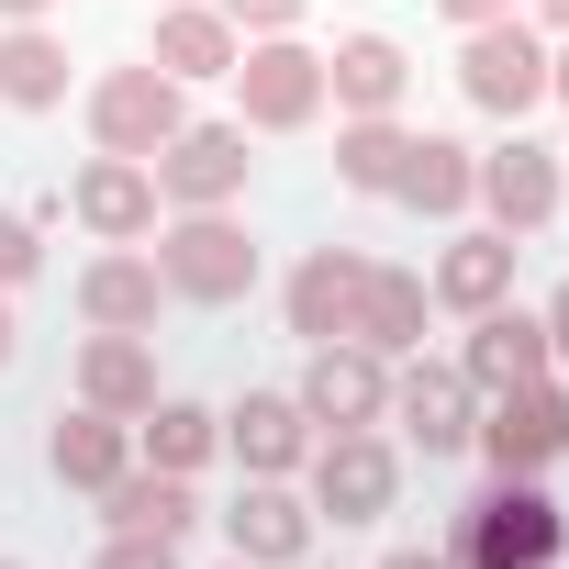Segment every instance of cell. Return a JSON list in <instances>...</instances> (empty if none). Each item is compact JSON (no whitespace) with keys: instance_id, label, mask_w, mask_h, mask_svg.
Here are the masks:
<instances>
[{"instance_id":"6da1fadb","label":"cell","mask_w":569,"mask_h":569,"mask_svg":"<svg viewBox=\"0 0 569 569\" xmlns=\"http://www.w3.org/2000/svg\"><path fill=\"white\" fill-rule=\"evenodd\" d=\"M558 547H569V513L547 502V480H491L480 502H458L447 569H558Z\"/></svg>"},{"instance_id":"7a4b0ae2","label":"cell","mask_w":569,"mask_h":569,"mask_svg":"<svg viewBox=\"0 0 569 569\" xmlns=\"http://www.w3.org/2000/svg\"><path fill=\"white\" fill-rule=\"evenodd\" d=\"M146 257H157V279H168V302H201V313H223V302L257 291V234H246L234 212H168Z\"/></svg>"},{"instance_id":"3957f363","label":"cell","mask_w":569,"mask_h":569,"mask_svg":"<svg viewBox=\"0 0 569 569\" xmlns=\"http://www.w3.org/2000/svg\"><path fill=\"white\" fill-rule=\"evenodd\" d=\"M302 502H313V525H391V502H402V458H391V436H380V425H358V436H313V458H302Z\"/></svg>"},{"instance_id":"277c9868","label":"cell","mask_w":569,"mask_h":569,"mask_svg":"<svg viewBox=\"0 0 569 569\" xmlns=\"http://www.w3.org/2000/svg\"><path fill=\"white\" fill-rule=\"evenodd\" d=\"M458 101L491 112V123H525V112L547 101V34H536L525 12L469 23V34H458Z\"/></svg>"},{"instance_id":"5b68a950","label":"cell","mask_w":569,"mask_h":569,"mask_svg":"<svg viewBox=\"0 0 569 569\" xmlns=\"http://www.w3.org/2000/svg\"><path fill=\"white\" fill-rule=\"evenodd\" d=\"M313 112H325V46L246 34V57H234V123L246 134H302Z\"/></svg>"},{"instance_id":"8992f818","label":"cell","mask_w":569,"mask_h":569,"mask_svg":"<svg viewBox=\"0 0 569 569\" xmlns=\"http://www.w3.org/2000/svg\"><path fill=\"white\" fill-rule=\"evenodd\" d=\"M469 447L491 458V480H547V469L569 458V380L547 369V380H525V391H491Z\"/></svg>"},{"instance_id":"52a82bcc","label":"cell","mask_w":569,"mask_h":569,"mask_svg":"<svg viewBox=\"0 0 569 569\" xmlns=\"http://www.w3.org/2000/svg\"><path fill=\"white\" fill-rule=\"evenodd\" d=\"M79 112H90V146H101V157H157V146L190 123V90H179L168 68L134 57V68H101Z\"/></svg>"},{"instance_id":"ba28073f","label":"cell","mask_w":569,"mask_h":569,"mask_svg":"<svg viewBox=\"0 0 569 569\" xmlns=\"http://www.w3.org/2000/svg\"><path fill=\"white\" fill-rule=\"evenodd\" d=\"M146 168H157V201L168 212H234L257 157H246V123H179Z\"/></svg>"},{"instance_id":"9c48e42d","label":"cell","mask_w":569,"mask_h":569,"mask_svg":"<svg viewBox=\"0 0 569 569\" xmlns=\"http://www.w3.org/2000/svg\"><path fill=\"white\" fill-rule=\"evenodd\" d=\"M291 402L313 413V436H358V425H391V358H369L358 336H336V347H313V358H302Z\"/></svg>"},{"instance_id":"30bf717a","label":"cell","mask_w":569,"mask_h":569,"mask_svg":"<svg viewBox=\"0 0 569 569\" xmlns=\"http://www.w3.org/2000/svg\"><path fill=\"white\" fill-rule=\"evenodd\" d=\"M391 425L425 447V458H469V436H480V391L458 380V358H391Z\"/></svg>"},{"instance_id":"8fae6325","label":"cell","mask_w":569,"mask_h":569,"mask_svg":"<svg viewBox=\"0 0 569 569\" xmlns=\"http://www.w3.org/2000/svg\"><path fill=\"white\" fill-rule=\"evenodd\" d=\"M480 212H491V234H547L558 223V146H536L525 123L480 157V190H469Z\"/></svg>"},{"instance_id":"7c38bea8","label":"cell","mask_w":569,"mask_h":569,"mask_svg":"<svg viewBox=\"0 0 569 569\" xmlns=\"http://www.w3.org/2000/svg\"><path fill=\"white\" fill-rule=\"evenodd\" d=\"M358 291H369V257L358 246H313L291 279H279V325L302 347H336V336H358Z\"/></svg>"},{"instance_id":"4fadbf2b","label":"cell","mask_w":569,"mask_h":569,"mask_svg":"<svg viewBox=\"0 0 569 569\" xmlns=\"http://www.w3.org/2000/svg\"><path fill=\"white\" fill-rule=\"evenodd\" d=\"M157 313H168V279H157L146 246H101L79 268V325L90 336H157Z\"/></svg>"},{"instance_id":"5bb4252c","label":"cell","mask_w":569,"mask_h":569,"mask_svg":"<svg viewBox=\"0 0 569 569\" xmlns=\"http://www.w3.org/2000/svg\"><path fill=\"white\" fill-rule=\"evenodd\" d=\"M68 212H79L101 246H146L168 201H157V168H146V157H90V168L68 179Z\"/></svg>"},{"instance_id":"9a60e30c","label":"cell","mask_w":569,"mask_h":569,"mask_svg":"<svg viewBox=\"0 0 569 569\" xmlns=\"http://www.w3.org/2000/svg\"><path fill=\"white\" fill-rule=\"evenodd\" d=\"M558 358H547V325L536 313H513V302H491V313H469V347H458V380L491 402V391H525V380H547Z\"/></svg>"},{"instance_id":"2e32d148","label":"cell","mask_w":569,"mask_h":569,"mask_svg":"<svg viewBox=\"0 0 569 569\" xmlns=\"http://www.w3.org/2000/svg\"><path fill=\"white\" fill-rule=\"evenodd\" d=\"M223 547L257 558V569H291V558H313V502H302L291 480H246V491L223 502Z\"/></svg>"},{"instance_id":"e0dca14e","label":"cell","mask_w":569,"mask_h":569,"mask_svg":"<svg viewBox=\"0 0 569 569\" xmlns=\"http://www.w3.org/2000/svg\"><path fill=\"white\" fill-rule=\"evenodd\" d=\"M223 447L246 458V480H291V469L313 458V413H302L291 391H246V402L223 413Z\"/></svg>"},{"instance_id":"ac0fdd59","label":"cell","mask_w":569,"mask_h":569,"mask_svg":"<svg viewBox=\"0 0 569 569\" xmlns=\"http://www.w3.org/2000/svg\"><path fill=\"white\" fill-rule=\"evenodd\" d=\"M234 57H246V34L212 12V0H157V46H146V68H168V79L190 90V79H234Z\"/></svg>"},{"instance_id":"d6986e66","label":"cell","mask_w":569,"mask_h":569,"mask_svg":"<svg viewBox=\"0 0 569 569\" xmlns=\"http://www.w3.org/2000/svg\"><path fill=\"white\" fill-rule=\"evenodd\" d=\"M46 469H57V491H101V480H123V469H134V425H123V413L68 402V413L46 425Z\"/></svg>"},{"instance_id":"ffe728a7","label":"cell","mask_w":569,"mask_h":569,"mask_svg":"<svg viewBox=\"0 0 569 569\" xmlns=\"http://www.w3.org/2000/svg\"><path fill=\"white\" fill-rule=\"evenodd\" d=\"M402 90H413V57L391 34H336L325 46V101L336 112H402Z\"/></svg>"},{"instance_id":"44dd1931","label":"cell","mask_w":569,"mask_h":569,"mask_svg":"<svg viewBox=\"0 0 569 569\" xmlns=\"http://www.w3.org/2000/svg\"><path fill=\"white\" fill-rule=\"evenodd\" d=\"M469 190H480V146H458V134H413V146H402V179H391V201H402V212L458 223V212H469Z\"/></svg>"},{"instance_id":"7402d4cb","label":"cell","mask_w":569,"mask_h":569,"mask_svg":"<svg viewBox=\"0 0 569 569\" xmlns=\"http://www.w3.org/2000/svg\"><path fill=\"white\" fill-rule=\"evenodd\" d=\"M90 502H101V536H190V525H201V491H190L179 469H123V480H101Z\"/></svg>"},{"instance_id":"603a6c76","label":"cell","mask_w":569,"mask_h":569,"mask_svg":"<svg viewBox=\"0 0 569 569\" xmlns=\"http://www.w3.org/2000/svg\"><path fill=\"white\" fill-rule=\"evenodd\" d=\"M513 257H525V246H513V234H491V223H480V234H458V246L425 268L436 313H491V302H513Z\"/></svg>"},{"instance_id":"cb8c5ba5","label":"cell","mask_w":569,"mask_h":569,"mask_svg":"<svg viewBox=\"0 0 569 569\" xmlns=\"http://www.w3.org/2000/svg\"><path fill=\"white\" fill-rule=\"evenodd\" d=\"M425 325H436V291H425L413 268H380V257H369V291H358V347H369V358H413V347H425Z\"/></svg>"},{"instance_id":"d4e9b609","label":"cell","mask_w":569,"mask_h":569,"mask_svg":"<svg viewBox=\"0 0 569 569\" xmlns=\"http://www.w3.org/2000/svg\"><path fill=\"white\" fill-rule=\"evenodd\" d=\"M79 402L134 425V413L157 402V336H90V347H79Z\"/></svg>"},{"instance_id":"484cf974","label":"cell","mask_w":569,"mask_h":569,"mask_svg":"<svg viewBox=\"0 0 569 569\" xmlns=\"http://www.w3.org/2000/svg\"><path fill=\"white\" fill-rule=\"evenodd\" d=\"M223 447V413L212 402H179V391H157L146 413H134V458L146 469H179V480H201V458Z\"/></svg>"},{"instance_id":"4316f807","label":"cell","mask_w":569,"mask_h":569,"mask_svg":"<svg viewBox=\"0 0 569 569\" xmlns=\"http://www.w3.org/2000/svg\"><path fill=\"white\" fill-rule=\"evenodd\" d=\"M402 146H413V123H402V112H347V123H336V190H358V201H391V179H402Z\"/></svg>"},{"instance_id":"83f0119b","label":"cell","mask_w":569,"mask_h":569,"mask_svg":"<svg viewBox=\"0 0 569 569\" xmlns=\"http://www.w3.org/2000/svg\"><path fill=\"white\" fill-rule=\"evenodd\" d=\"M0 101L12 112H57L68 101V46L46 23H0Z\"/></svg>"},{"instance_id":"f1b7e54d","label":"cell","mask_w":569,"mask_h":569,"mask_svg":"<svg viewBox=\"0 0 569 569\" xmlns=\"http://www.w3.org/2000/svg\"><path fill=\"white\" fill-rule=\"evenodd\" d=\"M34 268H46V223L34 212H0V291H23Z\"/></svg>"},{"instance_id":"f546056e","label":"cell","mask_w":569,"mask_h":569,"mask_svg":"<svg viewBox=\"0 0 569 569\" xmlns=\"http://www.w3.org/2000/svg\"><path fill=\"white\" fill-rule=\"evenodd\" d=\"M212 12H223L234 34H302V12H313V0H212Z\"/></svg>"},{"instance_id":"4dcf8cb0","label":"cell","mask_w":569,"mask_h":569,"mask_svg":"<svg viewBox=\"0 0 569 569\" xmlns=\"http://www.w3.org/2000/svg\"><path fill=\"white\" fill-rule=\"evenodd\" d=\"M101 569H179V536H112Z\"/></svg>"},{"instance_id":"1f68e13d","label":"cell","mask_w":569,"mask_h":569,"mask_svg":"<svg viewBox=\"0 0 569 569\" xmlns=\"http://www.w3.org/2000/svg\"><path fill=\"white\" fill-rule=\"evenodd\" d=\"M536 325H547V358L569 369V279H558V291H547V313H536Z\"/></svg>"},{"instance_id":"d6a6232c","label":"cell","mask_w":569,"mask_h":569,"mask_svg":"<svg viewBox=\"0 0 569 569\" xmlns=\"http://www.w3.org/2000/svg\"><path fill=\"white\" fill-rule=\"evenodd\" d=\"M436 12H447V23L469 34V23H502V12H525V0H436Z\"/></svg>"},{"instance_id":"836d02e7","label":"cell","mask_w":569,"mask_h":569,"mask_svg":"<svg viewBox=\"0 0 569 569\" xmlns=\"http://www.w3.org/2000/svg\"><path fill=\"white\" fill-rule=\"evenodd\" d=\"M547 101H569V34H547Z\"/></svg>"},{"instance_id":"e575fe53","label":"cell","mask_w":569,"mask_h":569,"mask_svg":"<svg viewBox=\"0 0 569 569\" xmlns=\"http://www.w3.org/2000/svg\"><path fill=\"white\" fill-rule=\"evenodd\" d=\"M525 23L536 34H569V0H525Z\"/></svg>"},{"instance_id":"d590c367","label":"cell","mask_w":569,"mask_h":569,"mask_svg":"<svg viewBox=\"0 0 569 569\" xmlns=\"http://www.w3.org/2000/svg\"><path fill=\"white\" fill-rule=\"evenodd\" d=\"M380 569H447V547H391Z\"/></svg>"},{"instance_id":"8d00e7d4","label":"cell","mask_w":569,"mask_h":569,"mask_svg":"<svg viewBox=\"0 0 569 569\" xmlns=\"http://www.w3.org/2000/svg\"><path fill=\"white\" fill-rule=\"evenodd\" d=\"M23 358V325H12V291H0V369H12Z\"/></svg>"},{"instance_id":"74e56055","label":"cell","mask_w":569,"mask_h":569,"mask_svg":"<svg viewBox=\"0 0 569 569\" xmlns=\"http://www.w3.org/2000/svg\"><path fill=\"white\" fill-rule=\"evenodd\" d=\"M57 12V0H0V23H46Z\"/></svg>"},{"instance_id":"f35d334b","label":"cell","mask_w":569,"mask_h":569,"mask_svg":"<svg viewBox=\"0 0 569 569\" xmlns=\"http://www.w3.org/2000/svg\"><path fill=\"white\" fill-rule=\"evenodd\" d=\"M223 569H257V558H223Z\"/></svg>"},{"instance_id":"ab89813d","label":"cell","mask_w":569,"mask_h":569,"mask_svg":"<svg viewBox=\"0 0 569 569\" xmlns=\"http://www.w3.org/2000/svg\"><path fill=\"white\" fill-rule=\"evenodd\" d=\"M291 569H325V558H291Z\"/></svg>"},{"instance_id":"60d3db41","label":"cell","mask_w":569,"mask_h":569,"mask_svg":"<svg viewBox=\"0 0 569 569\" xmlns=\"http://www.w3.org/2000/svg\"><path fill=\"white\" fill-rule=\"evenodd\" d=\"M0 569H23V558H0Z\"/></svg>"},{"instance_id":"b9f144b4","label":"cell","mask_w":569,"mask_h":569,"mask_svg":"<svg viewBox=\"0 0 569 569\" xmlns=\"http://www.w3.org/2000/svg\"><path fill=\"white\" fill-rule=\"evenodd\" d=\"M558 168H569V146H558Z\"/></svg>"}]
</instances>
